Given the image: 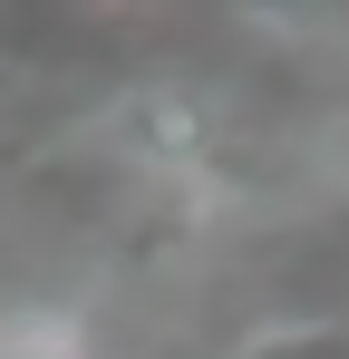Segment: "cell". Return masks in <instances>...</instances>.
<instances>
[{
	"label": "cell",
	"mask_w": 349,
	"mask_h": 359,
	"mask_svg": "<svg viewBox=\"0 0 349 359\" xmlns=\"http://www.w3.org/2000/svg\"><path fill=\"white\" fill-rule=\"evenodd\" d=\"M252 359H349V320H291V330H262Z\"/></svg>",
	"instance_id": "cell-1"
},
{
	"label": "cell",
	"mask_w": 349,
	"mask_h": 359,
	"mask_svg": "<svg viewBox=\"0 0 349 359\" xmlns=\"http://www.w3.org/2000/svg\"><path fill=\"white\" fill-rule=\"evenodd\" d=\"M0 359H78V350H0Z\"/></svg>",
	"instance_id": "cell-2"
}]
</instances>
